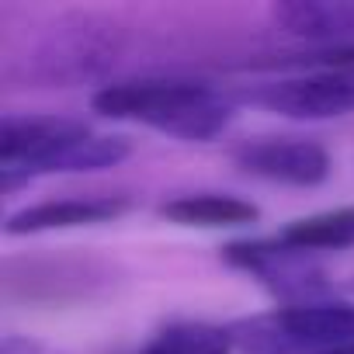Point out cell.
Returning <instances> with one entry per match:
<instances>
[{"label": "cell", "mask_w": 354, "mask_h": 354, "mask_svg": "<svg viewBox=\"0 0 354 354\" xmlns=\"http://www.w3.org/2000/svg\"><path fill=\"white\" fill-rule=\"evenodd\" d=\"M281 32L313 42L354 39V0H285L271 8Z\"/></svg>", "instance_id": "obj_7"}, {"label": "cell", "mask_w": 354, "mask_h": 354, "mask_svg": "<svg viewBox=\"0 0 354 354\" xmlns=\"http://www.w3.org/2000/svg\"><path fill=\"white\" fill-rule=\"evenodd\" d=\"M233 347L236 344H233L230 326L181 319V323H167L163 330H156L153 340L139 354H230Z\"/></svg>", "instance_id": "obj_10"}, {"label": "cell", "mask_w": 354, "mask_h": 354, "mask_svg": "<svg viewBox=\"0 0 354 354\" xmlns=\"http://www.w3.org/2000/svg\"><path fill=\"white\" fill-rule=\"evenodd\" d=\"M0 354H46L39 340H28V337H15L8 333L4 337V347H0Z\"/></svg>", "instance_id": "obj_11"}, {"label": "cell", "mask_w": 354, "mask_h": 354, "mask_svg": "<svg viewBox=\"0 0 354 354\" xmlns=\"http://www.w3.org/2000/svg\"><path fill=\"white\" fill-rule=\"evenodd\" d=\"M250 101L299 122L340 118L354 111V70H316L306 77L274 80L257 87Z\"/></svg>", "instance_id": "obj_4"}, {"label": "cell", "mask_w": 354, "mask_h": 354, "mask_svg": "<svg viewBox=\"0 0 354 354\" xmlns=\"http://www.w3.org/2000/svg\"><path fill=\"white\" fill-rule=\"evenodd\" d=\"M104 118L142 122L185 142H209L233 122V104L202 80H125L91 97Z\"/></svg>", "instance_id": "obj_1"}, {"label": "cell", "mask_w": 354, "mask_h": 354, "mask_svg": "<svg viewBox=\"0 0 354 354\" xmlns=\"http://www.w3.org/2000/svg\"><path fill=\"white\" fill-rule=\"evenodd\" d=\"M278 240L306 257L323 254V250H347L354 247V205H340V209L295 219L278 233Z\"/></svg>", "instance_id": "obj_9"}, {"label": "cell", "mask_w": 354, "mask_h": 354, "mask_svg": "<svg viewBox=\"0 0 354 354\" xmlns=\"http://www.w3.org/2000/svg\"><path fill=\"white\" fill-rule=\"evenodd\" d=\"M230 333L243 354H340L354 344V302L278 306L230 323Z\"/></svg>", "instance_id": "obj_2"}, {"label": "cell", "mask_w": 354, "mask_h": 354, "mask_svg": "<svg viewBox=\"0 0 354 354\" xmlns=\"http://www.w3.org/2000/svg\"><path fill=\"white\" fill-rule=\"evenodd\" d=\"M223 261L230 268L247 271L257 281H264L285 306H302V302H319L323 299L319 271L309 264L306 254L285 247L278 236L226 243L223 247Z\"/></svg>", "instance_id": "obj_3"}, {"label": "cell", "mask_w": 354, "mask_h": 354, "mask_svg": "<svg viewBox=\"0 0 354 354\" xmlns=\"http://www.w3.org/2000/svg\"><path fill=\"white\" fill-rule=\"evenodd\" d=\"M122 212H129L125 195H84V198H53L28 205L15 216H8L4 233L8 236H28V233H53V230H77V226H97L111 223Z\"/></svg>", "instance_id": "obj_6"}, {"label": "cell", "mask_w": 354, "mask_h": 354, "mask_svg": "<svg viewBox=\"0 0 354 354\" xmlns=\"http://www.w3.org/2000/svg\"><path fill=\"white\" fill-rule=\"evenodd\" d=\"M160 219L174 226H188V230H236L250 226L261 219V209L247 198L236 195H219V192H195V195H177L163 202Z\"/></svg>", "instance_id": "obj_8"}, {"label": "cell", "mask_w": 354, "mask_h": 354, "mask_svg": "<svg viewBox=\"0 0 354 354\" xmlns=\"http://www.w3.org/2000/svg\"><path fill=\"white\" fill-rule=\"evenodd\" d=\"M236 167L243 174L264 177L274 185H292V188H316L330 177V153L299 136H264L250 139L233 153Z\"/></svg>", "instance_id": "obj_5"}]
</instances>
